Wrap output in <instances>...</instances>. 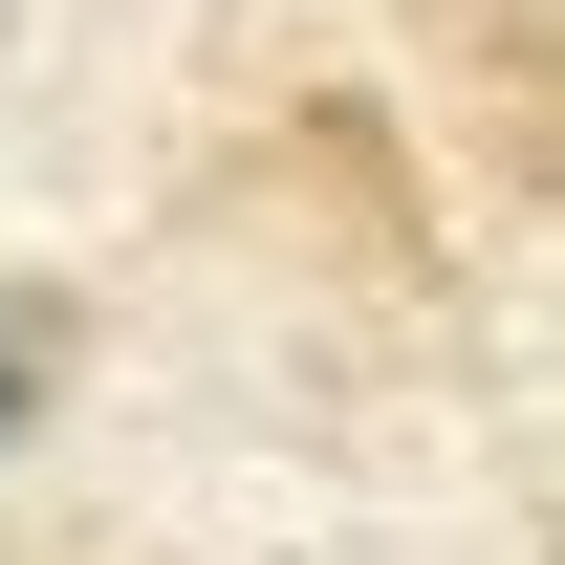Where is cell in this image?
<instances>
[{
    "label": "cell",
    "instance_id": "1",
    "mask_svg": "<svg viewBox=\"0 0 565 565\" xmlns=\"http://www.w3.org/2000/svg\"><path fill=\"white\" fill-rule=\"evenodd\" d=\"M0 435H22V370H0Z\"/></svg>",
    "mask_w": 565,
    "mask_h": 565
}]
</instances>
